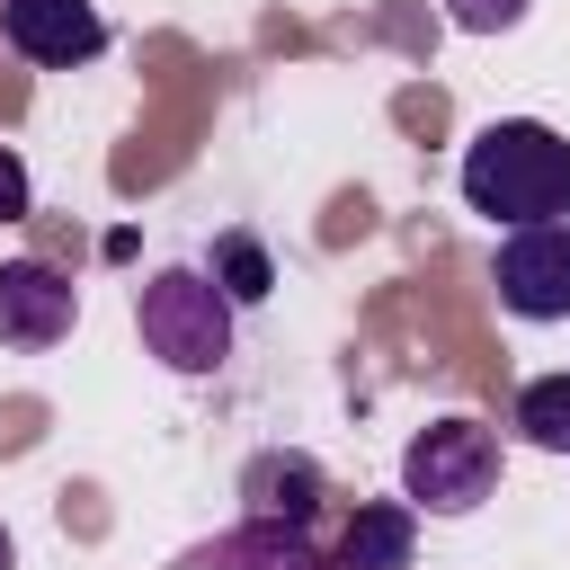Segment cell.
Masks as SVG:
<instances>
[{
	"mask_svg": "<svg viewBox=\"0 0 570 570\" xmlns=\"http://www.w3.org/2000/svg\"><path fill=\"white\" fill-rule=\"evenodd\" d=\"M205 276H214L232 303H267V294H276V267H267V249H258L249 232H223L214 258H205Z\"/></svg>",
	"mask_w": 570,
	"mask_h": 570,
	"instance_id": "11",
	"label": "cell"
},
{
	"mask_svg": "<svg viewBox=\"0 0 570 570\" xmlns=\"http://www.w3.org/2000/svg\"><path fill=\"white\" fill-rule=\"evenodd\" d=\"M525 9H534V0H445V18H454L463 36H508Z\"/></svg>",
	"mask_w": 570,
	"mask_h": 570,
	"instance_id": "12",
	"label": "cell"
},
{
	"mask_svg": "<svg viewBox=\"0 0 570 570\" xmlns=\"http://www.w3.org/2000/svg\"><path fill=\"white\" fill-rule=\"evenodd\" d=\"M490 285L517 321H570V223L508 232L499 258H490Z\"/></svg>",
	"mask_w": 570,
	"mask_h": 570,
	"instance_id": "4",
	"label": "cell"
},
{
	"mask_svg": "<svg viewBox=\"0 0 570 570\" xmlns=\"http://www.w3.org/2000/svg\"><path fill=\"white\" fill-rule=\"evenodd\" d=\"M232 294L205 276V267H160V276H142V294H134V330H142V347L169 365V374H214L223 356H232Z\"/></svg>",
	"mask_w": 570,
	"mask_h": 570,
	"instance_id": "3",
	"label": "cell"
},
{
	"mask_svg": "<svg viewBox=\"0 0 570 570\" xmlns=\"http://www.w3.org/2000/svg\"><path fill=\"white\" fill-rule=\"evenodd\" d=\"M232 570H338V552L312 543V525H276V517H249L232 534Z\"/></svg>",
	"mask_w": 570,
	"mask_h": 570,
	"instance_id": "9",
	"label": "cell"
},
{
	"mask_svg": "<svg viewBox=\"0 0 570 570\" xmlns=\"http://www.w3.org/2000/svg\"><path fill=\"white\" fill-rule=\"evenodd\" d=\"M36 214V178H27V160L0 142V223H27Z\"/></svg>",
	"mask_w": 570,
	"mask_h": 570,
	"instance_id": "13",
	"label": "cell"
},
{
	"mask_svg": "<svg viewBox=\"0 0 570 570\" xmlns=\"http://www.w3.org/2000/svg\"><path fill=\"white\" fill-rule=\"evenodd\" d=\"M80 321V285L53 258H0V347H62Z\"/></svg>",
	"mask_w": 570,
	"mask_h": 570,
	"instance_id": "5",
	"label": "cell"
},
{
	"mask_svg": "<svg viewBox=\"0 0 570 570\" xmlns=\"http://www.w3.org/2000/svg\"><path fill=\"white\" fill-rule=\"evenodd\" d=\"M9 561H18V552H9V525H0V570H9Z\"/></svg>",
	"mask_w": 570,
	"mask_h": 570,
	"instance_id": "14",
	"label": "cell"
},
{
	"mask_svg": "<svg viewBox=\"0 0 570 570\" xmlns=\"http://www.w3.org/2000/svg\"><path fill=\"white\" fill-rule=\"evenodd\" d=\"M499 463H508L499 428L472 419V410H445V419H428V428L401 445V499L428 508V517H472V508L499 490Z\"/></svg>",
	"mask_w": 570,
	"mask_h": 570,
	"instance_id": "2",
	"label": "cell"
},
{
	"mask_svg": "<svg viewBox=\"0 0 570 570\" xmlns=\"http://www.w3.org/2000/svg\"><path fill=\"white\" fill-rule=\"evenodd\" d=\"M508 428H517L525 445H543V454H570V374H534V383L517 392Z\"/></svg>",
	"mask_w": 570,
	"mask_h": 570,
	"instance_id": "10",
	"label": "cell"
},
{
	"mask_svg": "<svg viewBox=\"0 0 570 570\" xmlns=\"http://www.w3.org/2000/svg\"><path fill=\"white\" fill-rule=\"evenodd\" d=\"M419 552V508L410 499H365L338 534V570H410Z\"/></svg>",
	"mask_w": 570,
	"mask_h": 570,
	"instance_id": "7",
	"label": "cell"
},
{
	"mask_svg": "<svg viewBox=\"0 0 570 570\" xmlns=\"http://www.w3.org/2000/svg\"><path fill=\"white\" fill-rule=\"evenodd\" d=\"M0 36L9 53H27L36 71H71L107 53V18L98 0H0Z\"/></svg>",
	"mask_w": 570,
	"mask_h": 570,
	"instance_id": "6",
	"label": "cell"
},
{
	"mask_svg": "<svg viewBox=\"0 0 570 570\" xmlns=\"http://www.w3.org/2000/svg\"><path fill=\"white\" fill-rule=\"evenodd\" d=\"M240 499H249V517L312 525V508H321V463H312V454H258V463L240 472Z\"/></svg>",
	"mask_w": 570,
	"mask_h": 570,
	"instance_id": "8",
	"label": "cell"
},
{
	"mask_svg": "<svg viewBox=\"0 0 570 570\" xmlns=\"http://www.w3.org/2000/svg\"><path fill=\"white\" fill-rule=\"evenodd\" d=\"M463 205L499 232H534L570 214V134L534 125V116H499L463 142Z\"/></svg>",
	"mask_w": 570,
	"mask_h": 570,
	"instance_id": "1",
	"label": "cell"
}]
</instances>
